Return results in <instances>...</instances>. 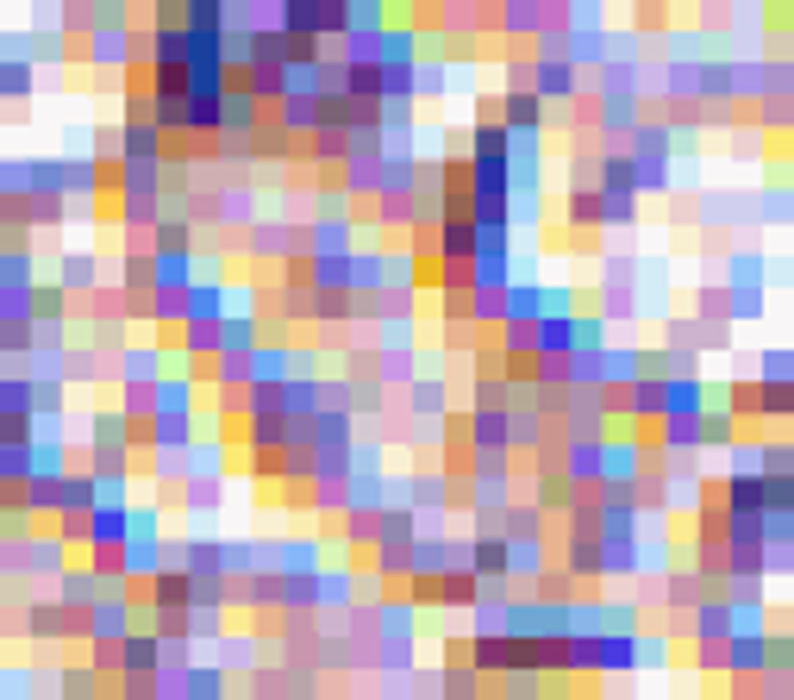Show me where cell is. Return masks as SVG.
I'll use <instances>...</instances> for the list:
<instances>
[{"label":"cell","mask_w":794,"mask_h":700,"mask_svg":"<svg viewBox=\"0 0 794 700\" xmlns=\"http://www.w3.org/2000/svg\"><path fill=\"white\" fill-rule=\"evenodd\" d=\"M32 325H70V300H63V288L50 275L32 282Z\"/></svg>","instance_id":"obj_19"},{"label":"cell","mask_w":794,"mask_h":700,"mask_svg":"<svg viewBox=\"0 0 794 700\" xmlns=\"http://www.w3.org/2000/svg\"><path fill=\"white\" fill-rule=\"evenodd\" d=\"M475 600H482V582H475L470 570H450L445 582H438V613H470Z\"/></svg>","instance_id":"obj_21"},{"label":"cell","mask_w":794,"mask_h":700,"mask_svg":"<svg viewBox=\"0 0 794 700\" xmlns=\"http://www.w3.org/2000/svg\"><path fill=\"white\" fill-rule=\"evenodd\" d=\"M175 495H182L175 507H188V513H200V520H207V513H220V507H225V475H188Z\"/></svg>","instance_id":"obj_14"},{"label":"cell","mask_w":794,"mask_h":700,"mask_svg":"<svg viewBox=\"0 0 794 700\" xmlns=\"http://www.w3.org/2000/svg\"><path fill=\"white\" fill-rule=\"evenodd\" d=\"M607 225H638V195H600V232Z\"/></svg>","instance_id":"obj_36"},{"label":"cell","mask_w":794,"mask_h":700,"mask_svg":"<svg viewBox=\"0 0 794 700\" xmlns=\"http://www.w3.org/2000/svg\"><path fill=\"white\" fill-rule=\"evenodd\" d=\"M95 600H100V582L82 570V563H70V570L57 575V607H82V613H88Z\"/></svg>","instance_id":"obj_20"},{"label":"cell","mask_w":794,"mask_h":700,"mask_svg":"<svg viewBox=\"0 0 794 700\" xmlns=\"http://www.w3.org/2000/svg\"><path fill=\"white\" fill-rule=\"evenodd\" d=\"M470 445L475 450H507V413H470Z\"/></svg>","instance_id":"obj_31"},{"label":"cell","mask_w":794,"mask_h":700,"mask_svg":"<svg viewBox=\"0 0 794 700\" xmlns=\"http://www.w3.org/2000/svg\"><path fill=\"white\" fill-rule=\"evenodd\" d=\"M495 120L507 125L513 145H538L545 125H550V107L538 95H495Z\"/></svg>","instance_id":"obj_2"},{"label":"cell","mask_w":794,"mask_h":700,"mask_svg":"<svg viewBox=\"0 0 794 700\" xmlns=\"http://www.w3.org/2000/svg\"><path fill=\"white\" fill-rule=\"evenodd\" d=\"M445 95H450V63L420 57V63H413V100H445Z\"/></svg>","instance_id":"obj_27"},{"label":"cell","mask_w":794,"mask_h":700,"mask_svg":"<svg viewBox=\"0 0 794 700\" xmlns=\"http://www.w3.org/2000/svg\"><path fill=\"white\" fill-rule=\"evenodd\" d=\"M282 507L288 513H313V482H282Z\"/></svg>","instance_id":"obj_38"},{"label":"cell","mask_w":794,"mask_h":700,"mask_svg":"<svg viewBox=\"0 0 794 700\" xmlns=\"http://www.w3.org/2000/svg\"><path fill=\"white\" fill-rule=\"evenodd\" d=\"M638 382V345L600 350V388H632Z\"/></svg>","instance_id":"obj_23"},{"label":"cell","mask_w":794,"mask_h":700,"mask_svg":"<svg viewBox=\"0 0 794 700\" xmlns=\"http://www.w3.org/2000/svg\"><path fill=\"white\" fill-rule=\"evenodd\" d=\"M282 32L295 38H320V45H338L350 32L345 0H282Z\"/></svg>","instance_id":"obj_1"},{"label":"cell","mask_w":794,"mask_h":700,"mask_svg":"<svg viewBox=\"0 0 794 700\" xmlns=\"http://www.w3.org/2000/svg\"><path fill=\"white\" fill-rule=\"evenodd\" d=\"M32 482V445H0V488H25Z\"/></svg>","instance_id":"obj_33"},{"label":"cell","mask_w":794,"mask_h":700,"mask_svg":"<svg viewBox=\"0 0 794 700\" xmlns=\"http://www.w3.org/2000/svg\"><path fill=\"white\" fill-rule=\"evenodd\" d=\"M257 632H225L220 645L207 650V663H213V670L225 675V682H250V675H257Z\"/></svg>","instance_id":"obj_7"},{"label":"cell","mask_w":794,"mask_h":700,"mask_svg":"<svg viewBox=\"0 0 794 700\" xmlns=\"http://www.w3.org/2000/svg\"><path fill=\"white\" fill-rule=\"evenodd\" d=\"M7 688H13V682H7V670H0V695H7Z\"/></svg>","instance_id":"obj_41"},{"label":"cell","mask_w":794,"mask_h":700,"mask_svg":"<svg viewBox=\"0 0 794 700\" xmlns=\"http://www.w3.org/2000/svg\"><path fill=\"white\" fill-rule=\"evenodd\" d=\"M245 475H250V482H282V450H250Z\"/></svg>","instance_id":"obj_37"},{"label":"cell","mask_w":794,"mask_h":700,"mask_svg":"<svg viewBox=\"0 0 794 700\" xmlns=\"http://www.w3.org/2000/svg\"><path fill=\"white\" fill-rule=\"evenodd\" d=\"M563 482L575 488V500H595V488H600V438H575V445H563Z\"/></svg>","instance_id":"obj_8"},{"label":"cell","mask_w":794,"mask_h":700,"mask_svg":"<svg viewBox=\"0 0 794 700\" xmlns=\"http://www.w3.org/2000/svg\"><path fill=\"white\" fill-rule=\"evenodd\" d=\"M764 275H770V263H764V250H725V288H764Z\"/></svg>","instance_id":"obj_17"},{"label":"cell","mask_w":794,"mask_h":700,"mask_svg":"<svg viewBox=\"0 0 794 700\" xmlns=\"http://www.w3.org/2000/svg\"><path fill=\"white\" fill-rule=\"evenodd\" d=\"M345 100H382V63H345Z\"/></svg>","instance_id":"obj_29"},{"label":"cell","mask_w":794,"mask_h":700,"mask_svg":"<svg viewBox=\"0 0 794 700\" xmlns=\"http://www.w3.org/2000/svg\"><path fill=\"white\" fill-rule=\"evenodd\" d=\"M182 575H188V582H225L220 538H182Z\"/></svg>","instance_id":"obj_13"},{"label":"cell","mask_w":794,"mask_h":700,"mask_svg":"<svg viewBox=\"0 0 794 700\" xmlns=\"http://www.w3.org/2000/svg\"><path fill=\"white\" fill-rule=\"evenodd\" d=\"M38 282V250H0V288H32Z\"/></svg>","instance_id":"obj_26"},{"label":"cell","mask_w":794,"mask_h":700,"mask_svg":"<svg viewBox=\"0 0 794 700\" xmlns=\"http://www.w3.org/2000/svg\"><path fill=\"white\" fill-rule=\"evenodd\" d=\"M563 225H570L575 238H595L600 232V195L595 188H570V195H563Z\"/></svg>","instance_id":"obj_16"},{"label":"cell","mask_w":794,"mask_h":700,"mask_svg":"<svg viewBox=\"0 0 794 700\" xmlns=\"http://www.w3.org/2000/svg\"><path fill=\"white\" fill-rule=\"evenodd\" d=\"M225 313H232V282L225 275H200L182 295V325H225Z\"/></svg>","instance_id":"obj_3"},{"label":"cell","mask_w":794,"mask_h":700,"mask_svg":"<svg viewBox=\"0 0 794 700\" xmlns=\"http://www.w3.org/2000/svg\"><path fill=\"white\" fill-rule=\"evenodd\" d=\"M375 700H407V695H400V688H382V695H375Z\"/></svg>","instance_id":"obj_40"},{"label":"cell","mask_w":794,"mask_h":700,"mask_svg":"<svg viewBox=\"0 0 794 700\" xmlns=\"http://www.w3.org/2000/svg\"><path fill=\"white\" fill-rule=\"evenodd\" d=\"M632 25H638V32H663V25H670V7H663V0H657V7H638Z\"/></svg>","instance_id":"obj_39"},{"label":"cell","mask_w":794,"mask_h":700,"mask_svg":"<svg viewBox=\"0 0 794 700\" xmlns=\"http://www.w3.org/2000/svg\"><path fill=\"white\" fill-rule=\"evenodd\" d=\"M313 295H350V257H313Z\"/></svg>","instance_id":"obj_28"},{"label":"cell","mask_w":794,"mask_h":700,"mask_svg":"<svg viewBox=\"0 0 794 700\" xmlns=\"http://www.w3.org/2000/svg\"><path fill=\"white\" fill-rule=\"evenodd\" d=\"M63 407H70L63 382H32V420H63Z\"/></svg>","instance_id":"obj_34"},{"label":"cell","mask_w":794,"mask_h":700,"mask_svg":"<svg viewBox=\"0 0 794 700\" xmlns=\"http://www.w3.org/2000/svg\"><path fill=\"white\" fill-rule=\"evenodd\" d=\"M470 195H513L507 163H470Z\"/></svg>","instance_id":"obj_35"},{"label":"cell","mask_w":794,"mask_h":700,"mask_svg":"<svg viewBox=\"0 0 794 700\" xmlns=\"http://www.w3.org/2000/svg\"><path fill=\"white\" fill-rule=\"evenodd\" d=\"M750 382H757V388H794V357H789V345H770V350H764Z\"/></svg>","instance_id":"obj_24"},{"label":"cell","mask_w":794,"mask_h":700,"mask_svg":"<svg viewBox=\"0 0 794 700\" xmlns=\"http://www.w3.org/2000/svg\"><path fill=\"white\" fill-rule=\"evenodd\" d=\"M82 450H95V457H120V450H132V425L120 420L113 400H100L95 413H88V445Z\"/></svg>","instance_id":"obj_9"},{"label":"cell","mask_w":794,"mask_h":700,"mask_svg":"<svg viewBox=\"0 0 794 700\" xmlns=\"http://www.w3.org/2000/svg\"><path fill=\"white\" fill-rule=\"evenodd\" d=\"M545 320V282L520 275L507 295H500V325H538Z\"/></svg>","instance_id":"obj_10"},{"label":"cell","mask_w":794,"mask_h":700,"mask_svg":"<svg viewBox=\"0 0 794 700\" xmlns=\"http://www.w3.org/2000/svg\"><path fill=\"white\" fill-rule=\"evenodd\" d=\"M0 420H32V382L25 375H0Z\"/></svg>","instance_id":"obj_30"},{"label":"cell","mask_w":794,"mask_h":700,"mask_svg":"<svg viewBox=\"0 0 794 700\" xmlns=\"http://www.w3.org/2000/svg\"><path fill=\"white\" fill-rule=\"evenodd\" d=\"M57 513H95V475L63 470V482H57Z\"/></svg>","instance_id":"obj_22"},{"label":"cell","mask_w":794,"mask_h":700,"mask_svg":"<svg viewBox=\"0 0 794 700\" xmlns=\"http://www.w3.org/2000/svg\"><path fill=\"white\" fill-rule=\"evenodd\" d=\"M50 282L63 288V300H82L107 282V263H100V250H57V275Z\"/></svg>","instance_id":"obj_4"},{"label":"cell","mask_w":794,"mask_h":700,"mask_svg":"<svg viewBox=\"0 0 794 700\" xmlns=\"http://www.w3.org/2000/svg\"><path fill=\"white\" fill-rule=\"evenodd\" d=\"M588 300H595L600 325H632L638 313H645V295H638V288H595Z\"/></svg>","instance_id":"obj_12"},{"label":"cell","mask_w":794,"mask_h":700,"mask_svg":"<svg viewBox=\"0 0 794 700\" xmlns=\"http://www.w3.org/2000/svg\"><path fill=\"white\" fill-rule=\"evenodd\" d=\"M450 407H457V395L445 388V375H425L420 370L413 382H407V420H413V425H438Z\"/></svg>","instance_id":"obj_6"},{"label":"cell","mask_w":794,"mask_h":700,"mask_svg":"<svg viewBox=\"0 0 794 700\" xmlns=\"http://www.w3.org/2000/svg\"><path fill=\"white\" fill-rule=\"evenodd\" d=\"M532 95L545 100V107H563V100L588 95V88H582V75L563 57H532Z\"/></svg>","instance_id":"obj_5"},{"label":"cell","mask_w":794,"mask_h":700,"mask_svg":"<svg viewBox=\"0 0 794 700\" xmlns=\"http://www.w3.org/2000/svg\"><path fill=\"white\" fill-rule=\"evenodd\" d=\"M575 350V320H538L532 325V357H570Z\"/></svg>","instance_id":"obj_18"},{"label":"cell","mask_w":794,"mask_h":700,"mask_svg":"<svg viewBox=\"0 0 794 700\" xmlns=\"http://www.w3.org/2000/svg\"><path fill=\"white\" fill-rule=\"evenodd\" d=\"M725 513H739V520H757L764 513V475L757 470H725Z\"/></svg>","instance_id":"obj_11"},{"label":"cell","mask_w":794,"mask_h":700,"mask_svg":"<svg viewBox=\"0 0 794 700\" xmlns=\"http://www.w3.org/2000/svg\"><path fill=\"white\" fill-rule=\"evenodd\" d=\"M320 538H282L275 545V575H320Z\"/></svg>","instance_id":"obj_15"},{"label":"cell","mask_w":794,"mask_h":700,"mask_svg":"<svg viewBox=\"0 0 794 700\" xmlns=\"http://www.w3.org/2000/svg\"><path fill=\"white\" fill-rule=\"evenodd\" d=\"M120 657H125V675H157V663H163V645L150 638V632H132L120 645Z\"/></svg>","instance_id":"obj_25"},{"label":"cell","mask_w":794,"mask_h":700,"mask_svg":"<svg viewBox=\"0 0 794 700\" xmlns=\"http://www.w3.org/2000/svg\"><path fill=\"white\" fill-rule=\"evenodd\" d=\"M38 95V70L32 63H0V100H32Z\"/></svg>","instance_id":"obj_32"}]
</instances>
